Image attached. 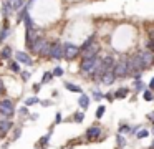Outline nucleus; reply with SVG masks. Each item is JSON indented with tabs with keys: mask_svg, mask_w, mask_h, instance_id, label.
Returning <instances> with one entry per match:
<instances>
[{
	"mask_svg": "<svg viewBox=\"0 0 154 149\" xmlns=\"http://www.w3.org/2000/svg\"><path fill=\"white\" fill-rule=\"evenodd\" d=\"M63 58V45L61 43H51L50 60H61Z\"/></svg>",
	"mask_w": 154,
	"mask_h": 149,
	"instance_id": "7",
	"label": "nucleus"
},
{
	"mask_svg": "<svg viewBox=\"0 0 154 149\" xmlns=\"http://www.w3.org/2000/svg\"><path fill=\"white\" fill-rule=\"evenodd\" d=\"M48 141H50V134H45L43 138L40 139V144L43 146V144H48Z\"/></svg>",
	"mask_w": 154,
	"mask_h": 149,
	"instance_id": "30",
	"label": "nucleus"
},
{
	"mask_svg": "<svg viewBox=\"0 0 154 149\" xmlns=\"http://www.w3.org/2000/svg\"><path fill=\"white\" fill-rule=\"evenodd\" d=\"M113 95H114V98L123 99V98H126V96H128V88H119L116 93H113Z\"/></svg>",
	"mask_w": 154,
	"mask_h": 149,
	"instance_id": "18",
	"label": "nucleus"
},
{
	"mask_svg": "<svg viewBox=\"0 0 154 149\" xmlns=\"http://www.w3.org/2000/svg\"><path fill=\"white\" fill-rule=\"evenodd\" d=\"M18 136H20V129H17V131H15V138H14V139H17Z\"/></svg>",
	"mask_w": 154,
	"mask_h": 149,
	"instance_id": "41",
	"label": "nucleus"
},
{
	"mask_svg": "<svg viewBox=\"0 0 154 149\" xmlns=\"http://www.w3.org/2000/svg\"><path fill=\"white\" fill-rule=\"evenodd\" d=\"M104 111H106V108H104V106H100V108H98V111H96V118L100 119L101 116L104 114Z\"/></svg>",
	"mask_w": 154,
	"mask_h": 149,
	"instance_id": "27",
	"label": "nucleus"
},
{
	"mask_svg": "<svg viewBox=\"0 0 154 149\" xmlns=\"http://www.w3.org/2000/svg\"><path fill=\"white\" fill-rule=\"evenodd\" d=\"M0 56H2V58H5V60L12 58V48H10V46H4V48H2V51H0Z\"/></svg>",
	"mask_w": 154,
	"mask_h": 149,
	"instance_id": "17",
	"label": "nucleus"
},
{
	"mask_svg": "<svg viewBox=\"0 0 154 149\" xmlns=\"http://www.w3.org/2000/svg\"><path fill=\"white\" fill-rule=\"evenodd\" d=\"M149 88H151V89H154V78L149 81Z\"/></svg>",
	"mask_w": 154,
	"mask_h": 149,
	"instance_id": "39",
	"label": "nucleus"
},
{
	"mask_svg": "<svg viewBox=\"0 0 154 149\" xmlns=\"http://www.w3.org/2000/svg\"><path fill=\"white\" fill-rule=\"evenodd\" d=\"M143 96H144V99H146V101H151V99H152V93H151L149 89H144Z\"/></svg>",
	"mask_w": 154,
	"mask_h": 149,
	"instance_id": "26",
	"label": "nucleus"
},
{
	"mask_svg": "<svg viewBox=\"0 0 154 149\" xmlns=\"http://www.w3.org/2000/svg\"><path fill=\"white\" fill-rule=\"evenodd\" d=\"M98 51H100V45H98V43H91V45H88L86 48L80 50V53H81V56H83V60L93 58V56H98Z\"/></svg>",
	"mask_w": 154,
	"mask_h": 149,
	"instance_id": "5",
	"label": "nucleus"
},
{
	"mask_svg": "<svg viewBox=\"0 0 154 149\" xmlns=\"http://www.w3.org/2000/svg\"><path fill=\"white\" fill-rule=\"evenodd\" d=\"M65 88H66L68 91H73V93H81V88L76 85H73V83H65Z\"/></svg>",
	"mask_w": 154,
	"mask_h": 149,
	"instance_id": "19",
	"label": "nucleus"
},
{
	"mask_svg": "<svg viewBox=\"0 0 154 149\" xmlns=\"http://www.w3.org/2000/svg\"><path fill=\"white\" fill-rule=\"evenodd\" d=\"M149 136V131L147 129H141L139 132H137V139H144V138H147Z\"/></svg>",
	"mask_w": 154,
	"mask_h": 149,
	"instance_id": "23",
	"label": "nucleus"
},
{
	"mask_svg": "<svg viewBox=\"0 0 154 149\" xmlns=\"http://www.w3.org/2000/svg\"><path fill=\"white\" fill-rule=\"evenodd\" d=\"M100 136H101L100 126H91V128L86 129V139H90V141H94V139H98Z\"/></svg>",
	"mask_w": 154,
	"mask_h": 149,
	"instance_id": "9",
	"label": "nucleus"
},
{
	"mask_svg": "<svg viewBox=\"0 0 154 149\" xmlns=\"http://www.w3.org/2000/svg\"><path fill=\"white\" fill-rule=\"evenodd\" d=\"M50 51H51V43L45 42V43H43V46H42V50H40V53H38V55H40L42 58H50Z\"/></svg>",
	"mask_w": 154,
	"mask_h": 149,
	"instance_id": "12",
	"label": "nucleus"
},
{
	"mask_svg": "<svg viewBox=\"0 0 154 149\" xmlns=\"http://www.w3.org/2000/svg\"><path fill=\"white\" fill-rule=\"evenodd\" d=\"M8 35H10V26H8V23L5 22L4 26H2V32H0V43H4Z\"/></svg>",
	"mask_w": 154,
	"mask_h": 149,
	"instance_id": "14",
	"label": "nucleus"
},
{
	"mask_svg": "<svg viewBox=\"0 0 154 149\" xmlns=\"http://www.w3.org/2000/svg\"><path fill=\"white\" fill-rule=\"evenodd\" d=\"M147 46H149V48H152V50H154V40H149V45H147Z\"/></svg>",
	"mask_w": 154,
	"mask_h": 149,
	"instance_id": "38",
	"label": "nucleus"
},
{
	"mask_svg": "<svg viewBox=\"0 0 154 149\" xmlns=\"http://www.w3.org/2000/svg\"><path fill=\"white\" fill-rule=\"evenodd\" d=\"M113 73H114L116 78H124L126 75H129V73H128V60L123 58V60H119V61L114 63Z\"/></svg>",
	"mask_w": 154,
	"mask_h": 149,
	"instance_id": "3",
	"label": "nucleus"
},
{
	"mask_svg": "<svg viewBox=\"0 0 154 149\" xmlns=\"http://www.w3.org/2000/svg\"><path fill=\"white\" fill-rule=\"evenodd\" d=\"M60 121H61V114H60V113H58V114L55 116V123H57V124H58V123H60Z\"/></svg>",
	"mask_w": 154,
	"mask_h": 149,
	"instance_id": "37",
	"label": "nucleus"
},
{
	"mask_svg": "<svg viewBox=\"0 0 154 149\" xmlns=\"http://www.w3.org/2000/svg\"><path fill=\"white\" fill-rule=\"evenodd\" d=\"M78 104H80V108L86 109V108H88V104H90V98H88L86 95H81V96H80V99H78Z\"/></svg>",
	"mask_w": 154,
	"mask_h": 149,
	"instance_id": "15",
	"label": "nucleus"
},
{
	"mask_svg": "<svg viewBox=\"0 0 154 149\" xmlns=\"http://www.w3.org/2000/svg\"><path fill=\"white\" fill-rule=\"evenodd\" d=\"M8 119H10V116L4 114V113H0V123H4V121H8Z\"/></svg>",
	"mask_w": 154,
	"mask_h": 149,
	"instance_id": "32",
	"label": "nucleus"
},
{
	"mask_svg": "<svg viewBox=\"0 0 154 149\" xmlns=\"http://www.w3.org/2000/svg\"><path fill=\"white\" fill-rule=\"evenodd\" d=\"M128 131L131 132V128H129V126H121V128H119V132H128Z\"/></svg>",
	"mask_w": 154,
	"mask_h": 149,
	"instance_id": "33",
	"label": "nucleus"
},
{
	"mask_svg": "<svg viewBox=\"0 0 154 149\" xmlns=\"http://www.w3.org/2000/svg\"><path fill=\"white\" fill-rule=\"evenodd\" d=\"M2 12H4V15H5V17H10V13L14 12V8H12V3L8 2V0H7V2H4V7H2Z\"/></svg>",
	"mask_w": 154,
	"mask_h": 149,
	"instance_id": "16",
	"label": "nucleus"
},
{
	"mask_svg": "<svg viewBox=\"0 0 154 149\" xmlns=\"http://www.w3.org/2000/svg\"><path fill=\"white\" fill-rule=\"evenodd\" d=\"M152 147H154V141H152Z\"/></svg>",
	"mask_w": 154,
	"mask_h": 149,
	"instance_id": "42",
	"label": "nucleus"
},
{
	"mask_svg": "<svg viewBox=\"0 0 154 149\" xmlns=\"http://www.w3.org/2000/svg\"><path fill=\"white\" fill-rule=\"evenodd\" d=\"M10 70H12V71H15V73H20V71H22L17 61H12V63H10Z\"/></svg>",
	"mask_w": 154,
	"mask_h": 149,
	"instance_id": "25",
	"label": "nucleus"
},
{
	"mask_svg": "<svg viewBox=\"0 0 154 149\" xmlns=\"http://www.w3.org/2000/svg\"><path fill=\"white\" fill-rule=\"evenodd\" d=\"M37 103H38V98H37V96H32V98H28L27 101H25V104L32 106V104H37Z\"/></svg>",
	"mask_w": 154,
	"mask_h": 149,
	"instance_id": "24",
	"label": "nucleus"
},
{
	"mask_svg": "<svg viewBox=\"0 0 154 149\" xmlns=\"http://www.w3.org/2000/svg\"><path fill=\"white\" fill-rule=\"evenodd\" d=\"M83 118H85L83 113H76V114H75V121H76V123H81V121H83Z\"/></svg>",
	"mask_w": 154,
	"mask_h": 149,
	"instance_id": "29",
	"label": "nucleus"
},
{
	"mask_svg": "<svg viewBox=\"0 0 154 149\" xmlns=\"http://www.w3.org/2000/svg\"><path fill=\"white\" fill-rule=\"evenodd\" d=\"M15 60H17V63H23V65H27V66L33 65L32 58L25 51H17V53H15Z\"/></svg>",
	"mask_w": 154,
	"mask_h": 149,
	"instance_id": "10",
	"label": "nucleus"
},
{
	"mask_svg": "<svg viewBox=\"0 0 154 149\" xmlns=\"http://www.w3.org/2000/svg\"><path fill=\"white\" fill-rule=\"evenodd\" d=\"M80 55V46L73 45V43H65L63 45V58L65 60H75Z\"/></svg>",
	"mask_w": 154,
	"mask_h": 149,
	"instance_id": "4",
	"label": "nucleus"
},
{
	"mask_svg": "<svg viewBox=\"0 0 154 149\" xmlns=\"http://www.w3.org/2000/svg\"><path fill=\"white\" fill-rule=\"evenodd\" d=\"M0 113H4V114H7L12 118V116H14V101L8 99V98L2 99V101H0Z\"/></svg>",
	"mask_w": 154,
	"mask_h": 149,
	"instance_id": "6",
	"label": "nucleus"
},
{
	"mask_svg": "<svg viewBox=\"0 0 154 149\" xmlns=\"http://www.w3.org/2000/svg\"><path fill=\"white\" fill-rule=\"evenodd\" d=\"M45 42H47V40H45V38H42V36H38L37 40H33V42H32V45H30V50H32V53H35V55H38Z\"/></svg>",
	"mask_w": 154,
	"mask_h": 149,
	"instance_id": "11",
	"label": "nucleus"
},
{
	"mask_svg": "<svg viewBox=\"0 0 154 149\" xmlns=\"http://www.w3.org/2000/svg\"><path fill=\"white\" fill-rule=\"evenodd\" d=\"M136 56H137V60H139L143 70L151 68V66L154 65V53L151 51V50H141V51L137 53Z\"/></svg>",
	"mask_w": 154,
	"mask_h": 149,
	"instance_id": "2",
	"label": "nucleus"
},
{
	"mask_svg": "<svg viewBox=\"0 0 154 149\" xmlns=\"http://www.w3.org/2000/svg\"><path fill=\"white\" fill-rule=\"evenodd\" d=\"M51 76H63V68H60V66H57V68H53V71H51Z\"/></svg>",
	"mask_w": 154,
	"mask_h": 149,
	"instance_id": "21",
	"label": "nucleus"
},
{
	"mask_svg": "<svg viewBox=\"0 0 154 149\" xmlns=\"http://www.w3.org/2000/svg\"><path fill=\"white\" fill-rule=\"evenodd\" d=\"M20 75H22V78H23V79L30 78V73H28V71H20Z\"/></svg>",
	"mask_w": 154,
	"mask_h": 149,
	"instance_id": "34",
	"label": "nucleus"
},
{
	"mask_svg": "<svg viewBox=\"0 0 154 149\" xmlns=\"http://www.w3.org/2000/svg\"><path fill=\"white\" fill-rule=\"evenodd\" d=\"M103 98H106V99H109V101H113V99H114V95H113V93H108V95L103 96Z\"/></svg>",
	"mask_w": 154,
	"mask_h": 149,
	"instance_id": "36",
	"label": "nucleus"
},
{
	"mask_svg": "<svg viewBox=\"0 0 154 149\" xmlns=\"http://www.w3.org/2000/svg\"><path fill=\"white\" fill-rule=\"evenodd\" d=\"M100 79H101V83H103V85L109 86V85H113V83H114V79H116V76H114L113 70H106V71H104L103 75L100 76Z\"/></svg>",
	"mask_w": 154,
	"mask_h": 149,
	"instance_id": "8",
	"label": "nucleus"
},
{
	"mask_svg": "<svg viewBox=\"0 0 154 149\" xmlns=\"http://www.w3.org/2000/svg\"><path fill=\"white\" fill-rule=\"evenodd\" d=\"M25 7V0H15L14 3H12V8L14 10H22Z\"/></svg>",
	"mask_w": 154,
	"mask_h": 149,
	"instance_id": "20",
	"label": "nucleus"
},
{
	"mask_svg": "<svg viewBox=\"0 0 154 149\" xmlns=\"http://www.w3.org/2000/svg\"><path fill=\"white\" fill-rule=\"evenodd\" d=\"M134 88H136V91H144L146 86H144L143 81H136V83H134Z\"/></svg>",
	"mask_w": 154,
	"mask_h": 149,
	"instance_id": "22",
	"label": "nucleus"
},
{
	"mask_svg": "<svg viewBox=\"0 0 154 149\" xmlns=\"http://www.w3.org/2000/svg\"><path fill=\"white\" fill-rule=\"evenodd\" d=\"M4 93V83H2V79H0V95Z\"/></svg>",
	"mask_w": 154,
	"mask_h": 149,
	"instance_id": "40",
	"label": "nucleus"
},
{
	"mask_svg": "<svg viewBox=\"0 0 154 149\" xmlns=\"http://www.w3.org/2000/svg\"><path fill=\"white\" fill-rule=\"evenodd\" d=\"M8 2H12V0H8Z\"/></svg>",
	"mask_w": 154,
	"mask_h": 149,
	"instance_id": "43",
	"label": "nucleus"
},
{
	"mask_svg": "<svg viewBox=\"0 0 154 149\" xmlns=\"http://www.w3.org/2000/svg\"><path fill=\"white\" fill-rule=\"evenodd\" d=\"M14 128V123L8 119V121H4V123H0V136H4L5 132H8L10 129Z\"/></svg>",
	"mask_w": 154,
	"mask_h": 149,
	"instance_id": "13",
	"label": "nucleus"
},
{
	"mask_svg": "<svg viewBox=\"0 0 154 149\" xmlns=\"http://www.w3.org/2000/svg\"><path fill=\"white\" fill-rule=\"evenodd\" d=\"M93 96H94V99H101V98H103V95H101L100 91H93Z\"/></svg>",
	"mask_w": 154,
	"mask_h": 149,
	"instance_id": "35",
	"label": "nucleus"
},
{
	"mask_svg": "<svg viewBox=\"0 0 154 149\" xmlns=\"http://www.w3.org/2000/svg\"><path fill=\"white\" fill-rule=\"evenodd\" d=\"M116 142H118V146H119V147H123V146L124 144H126V141H124V138H123V136H118V138H116Z\"/></svg>",
	"mask_w": 154,
	"mask_h": 149,
	"instance_id": "28",
	"label": "nucleus"
},
{
	"mask_svg": "<svg viewBox=\"0 0 154 149\" xmlns=\"http://www.w3.org/2000/svg\"><path fill=\"white\" fill-rule=\"evenodd\" d=\"M100 63H101V58H98V56H93V58H86V60H83V61H81L80 70H81V73H83V75L93 76L94 71H96V68L100 66Z\"/></svg>",
	"mask_w": 154,
	"mask_h": 149,
	"instance_id": "1",
	"label": "nucleus"
},
{
	"mask_svg": "<svg viewBox=\"0 0 154 149\" xmlns=\"http://www.w3.org/2000/svg\"><path fill=\"white\" fill-rule=\"evenodd\" d=\"M50 79H51V73H45L43 78H42V81H43V83H48Z\"/></svg>",
	"mask_w": 154,
	"mask_h": 149,
	"instance_id": "31",
	"label": "nucleus"
}]
</instances>
